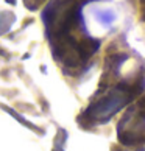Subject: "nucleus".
<instances>
[{
	"label": "nucleus",
	"instance_id": "f257e3e1",
	"mask_svg": "<svg viewBox=\"0 0 145 151\" xmlns=\"http://www.w3.org/2000/svg\"><path fill=\"white\" fill-rule=\"evenodd\" d=\"M133 98V92L130 89H113L106 97H103L100 101L94 103L87 114L98 122H106L109 117H113L117 111L122 109L123 106Z\"/></svg>",
	"mask_w": 145,
	"mask_h": 151
}]
</instances>
